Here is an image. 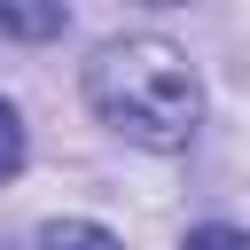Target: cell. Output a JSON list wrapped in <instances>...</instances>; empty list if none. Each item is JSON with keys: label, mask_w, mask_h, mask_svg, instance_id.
Segmentation results:
<instances>
[{"label": "cell", "mask_w": 250, "mask_h": 250, "mask_svg": "<svg viewBox=\"0 0 250 250\" xmlns=\"http://www.w3.org/2000/svg\"><path fill=\"white\" fill-rule=\"evenodd\" d=\"M156 8H180V0H156Z\"/></svg>", "instance_id": "cell-6"}, {"label": "cell", "mask_w": 250, "mask_h": 250, "mask_svg": "<svg viewBox=\"0 0 250 250\" xmlns=\"http://www.w3.org/2000/svg\"><path fill=\"white\" fill-rule=\"evenodd\" d=\"M86 102L102 125H117L141 148H188L195 117H203V86L188 70V55L172 39H109L86 62Z\"/></svg>", "instance_id": "cell-1"}, {"label": "cell", "mask_w": 250, "mask_h": 250, "mask_svg": "<svg viewBox=\"0 0 250 250\" xmlns=\"http://www.w3.org/2000/svg\"><path fill=\"white\" fill-rule=\"evenodd\" d=\"M180 250H250V234H242V227H188Z\"/></svg>", "instance_id": "cell-5"}, {"label": "cell", "mask_w": 250, "mask_h": 250, "mask_svg": "<svg viewBox=\"0 0 250 250\" xmlns=\"http://www.w3.org/2000/svg\"><path fill=\"white\" fill-rule=\"evenodd\" d=\"M62 23H70L62 0H0V39H31V47H39V39H55Z\"/></svg>", "instance_id": "cell-2"}, {"label": "cell", "mask_w": 250, "mask_h": 250, "mask_svg": "<svg viewBox=\"0 0 250 250\" xmlns=\"http://www.w3.org/2000/svg\"><path fill=\"white\" fill-rule=\"evenodd\" d=\"M47 250H125L109 227H94V219H55L47 227Z\"/></svg>", "instance_id": "cell-3"}, {"label": "cell", "mask_w": 250, "mask_h": 250, "mask_svg": "<svg viewBox=\"0 0 250 250\" xmlns=\"http://www.w3.org/2000/svg\"><path fill=\"white\" fill-rule=\"evenodd\" d=\"M23 172V117H16V102H0V188Z\"/></svg>", "instance_id": "cell-4"}]
</instances>
